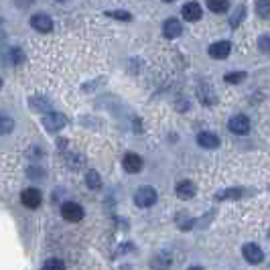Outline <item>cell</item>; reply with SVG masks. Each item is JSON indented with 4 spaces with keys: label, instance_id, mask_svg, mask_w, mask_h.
<instances>
[{
    "label": "cell",
    "instance_id": "cell-13",
    "mask_svg": "<svg viewBox=\"0 0 270 270\" xmlns=\"http://www.w3.org/2000/svg\"><path fill=\"white\" fill-rule=\"evenodd\" d=\"M197 144L203 146V148H218L220 146V138L215 134H211V132H201L197 136Z\"/></svg>",
    "mask_w": 270,
    "mask_h": 270
},
{
    "label": "cell",
    "instance_id": "cell-24",
    "mask_svg": "<svg viewBox=\"0 0 270 270\" xmlns=\"http://www.w3.org/2000/svg\"><path fill=\"white\" fill-rule=\"evenodd\" d=\"M11 59H13L15 63H21V61H23V53H21L19 49H13V51H11Z\"/></svg>",
    "mask_w": 270,
    "mask_h": 270
},
{
    "label": "cell",
    "instance_id": "cell-27",
    "mask_svg": "<svg viewBox=\"0 0 270 270\" xmlns=\"http://www.w3.org/2000/svg\"><path fill=\"white\" fill-rule=\"evenodd\" d=\"M0 87H3V79H0Z\"/></svg>",
    "mask_w": 270,
    "mask_h": 270
},
{
    "label": "cell",
    "instance_id": "cell-5",
    "mask_svg": "<svg viewBox=\"0 0 270 270\" xmlns=\"http://www.w3.org/2000/svg\"><path fill=\"white\" fill-rule=\"evenodd\" d=\"M21 201H23V205H27L29 209H35V207L41 205L43 195H41L39 189H25L23 195H21Z\"/></svg>",
    "mask_w": 270,
    "mask_h": 270
},
{
    "label": "cell",
    "instance_id": "cell-23",
    "mask_svg": "<svg viewBox=\"0 0 270 270\" xmlns=\"http://www.w3.org/2000/svg\"><path fill=\"white\" fill-rule=\"evenodd\" d=\"M258 47H260L264 53H270V37H260Z\"/></svg>",
    "mask_w": 270,
    "mask_h": 270
},
{
    "label": "cell",
    "instance_id": "cell-18",
    "mask_svg": "<svg viewBox=\"0 0 270 270\" xmlns=\"http://www.w3.org/2000/svg\"><path fill=\"white\" fill-rule=\"evenodd\" d=\"M15 128V120L9 116H0V134H9Z\"/></svg>",
    "mask_w": 270,
    "mask_h": 270
},
{
    "label": "cell",
    "instance_id": "cell-21",
    "mask_svg": "<svg viewBox=\"0 0 270 270\" xmlns=\"http://www.w3.org/2000/svg\"><path fill=\"white\" fill-rule=\"evenodd\" d=\"M224 79H226V81H230V83H238V81L246 79V73H244V71H234V73H228Z\"/></svg>",
    "mask_w": 270,
    "mask_h": 270
},
{
    "label": "cell",
    "instance_id": "cell-16",
    "mask_svg": "<svg viewBox=\"0 0 270 270\" xmlns=\"http://www.w3.org/2000/svg\"><path fill=\"white\" fill-rule=\"evenodd\" d=\"M228 3H226V0H209V3H207V9L211 11V13H226L228 11Z\"/></svg>",
    "mask_w": 270,
    "mask_h": 270
},
{
    "label": "cell",
    "instance_id": "cell-26",
    "mask_svg": "<svg viewBox=\"0 0 270 270\" xmlns=\"http://www.w3.org/2000/svg\"><path fill=\"white\" fill-rule=\"evenodd\" d=\"M189 270H203V268H201V266H191Z\"/></svg>",
    "mask_w": 270,
    "mask_h": 270
},
{
    "label": "cell",
    "instance_id": "cell-22",
    "mask_svg": "<svg viewBox=\"0 0 270 270\" xmlns=\"http://www.w3.org/2000/svg\"><path fill=\"white\" fill-rule=\"evenodd\" d=\"M108 17L112 19H120V21H130V13H124V11H112V13H106Z\"/></svg>",
    "mask_w": 270,
    "mask_h": 270
},
{
    "label": "cell",
    "instance_id": "cell-19",
    "mask_svg": "<svg viewBox=\"0 0 270 270\" xmlns=\"http://www.w3.org/2000/svg\"><path fill=\"white\" fill-rule=\"evenodd\" d=\"M41 270H65V264H63L61 260H57V258H51V260H47V262L43 264Z\"/></svg>",
    "mask_w": 270,
    "mask_h": 270
},
{
    "label": "cell",
    "instance_id": "cell-9",
    "mask_svg": "<svg viewBox=\"0 0 270 270\" xmlns=\"http://www.w3.org/2000/svg\"><path fill=\"white\" fill-rule=\"evenodd\" d=\"M122 165H124V169H126L128 173H138V171L142 169V158H140L136 152H126Z\"/></svg>",
    "mask_w": 270,
    "mask_h": 270
},
{
    "label": "cell",
    "instance_id": "cell-8",
    "mask_svg": "<svg viewBox=\"0 0 270 270\" xmlns=\"http://www.w3.org/2000/svg\"><path fill=\"white\" fill-rule=\"evenodd\" d=\"M43 124L47 126V130L55 132V130H59V128L65 126V116H61L59 112H49V114L43 118Z\"/></svg>",
    "mask_w": 270,
    "mask_h": 270
},
{
    "label": "cell",
    "instance_id": "cell-4",
    "mask_svg": "<svg viewBox=\"0 0 270 270\" xmlns=\"http://www.w3.org/2000/svg\"><path fill=\"white\" fill-rule=\"evenodd\" d=\"M228 128L234 132V134H248L250 132V120L246 118V116H242V114H238V116H234V118H230V124H228Z\"/></svg>",
    "mask_w": 270,
    "mask_h": 270
},
{
    "label": "cell",
    "instance_id": "cell-2",
    "mask_svg": "<svg viewBox=\"0 0 270 270\" xmlns=\"http://www.w3.org/2000/svg\"><path fill=\"white\" fill-rule=\"evenodd\" d=\"M61 215L67 222H79V220H83V207L79 203L67 201L61 205Z\"/></svg>",
    "mask_w": 270,
    "mask_h": 270
},
{
    "label": "cell",
    "instance_id": "cell-14",
    "mask_svg": "<svg viewBox=\"0 0 270 270\" xmlns=\"http://www.w3.org/2000/svg\"><path fill=\"white\" fill-rule=\"evenodd\" d=\"M171 264V258H167V254H160V256H154L150 260V268L152 270H167Z\"/></svg>",
    "mask_w": 270,
    "mask_h": 270
},
{
    "label": "cell",
    "instance_id": "cell-28",
    "mask_svg": "<svg viewBox=\"0 0 270 270\" xmlns=\"http://www.w3.org/2000/svg\"><path fill=\"white\" fill-rule=\"evenodd\" d=\"M268 238H270V232H268Z\"/></svg>",
    "mask_w": 270,
    "mask_h": 270
},
{
    "label": "cell",
    "instance_id": "cell-6",
    "mask_svg": "<svg viewBox=\"0 0 270 270\" xmlns=\"http://www.w3.org/2000/svg\"><path fill=\"white\" fill-rule=\"evenodd\" d=\"M242 254H244V258H246L250 264H260V262L264 260V252H262V248L256 246V244H246V246L242 248Z\"/></svg>",
    "mask_w": 270,
    "mask_h": 270
},
{
    "label": "cell",
    "instance_id": "cell-7",
    "mask_svg": "<svg viewBox=\"0 0 270 270\" xmlns=\"http://www.w3.org/2000/svg\"><path fill=\"white\" fill-rule=\"evenodd\" d=\"M230 51H232V45L228 41H218L209 47V55L213 59H226L230 55Z\"/></svg>",
    "mask_w": 270,
    "mask_h": 270
},
{
    "label": "cell",
    "instance_id": "cell-15",
    "mask_svg": "<svg viewBox=\"0 0 270 270\" xmlns=\"http://www.w3.org/2000/svg\"><path fill=\"white\" fill-rule=\"evenodd\" d=\"M85 185H87L89 189H100V187H102L100 175H98L96 171H87V173H85Z\"/></svg>",
    "mask_w": 270,
    "mask_h": 270
},
{
    "label": "cell",
    "instance_id": "cell-11",
    "mask_svg": "<svg viewBox=\"0 0 270 270\" xmlns=\"http://www.w3.org/2000/svg\"><path fill=\"white\" fill-rule=\"evenodd\" d=\"M181 31H183V27H181V23H179L177 19H169V21H165V25H163V35H165L167 39L179 37Z\"/></svg>",
    "mask_w": 270,
    "mask_h": 270
},
{
    "label": "cell",
    "instance_id": "cell-17",
    "mask_svg": "<svg viewBox=\"0 0 270 270\" xmlns=\"http://www.w3.org/2000/svg\"><path fill=\"white\" fill-rule=\"evenodd\" d=\"M242 191L240 189H226V191H220L218 195H215V199L218 201H224V199H240Z\"/></svg>",
    "mask_w": 270,
    "mask_h": 270
},
{
    "label": "cell",
    "instance_id": "cell-12",
    "mask_svg": "<svg viewBox=\"0 0 270 270\" xmlns=\"http://www.w3.org/2000/svg\"><path fill=\"white\" fill-rule=\"evenodd\" d=\"M195 191H197V187L191 181H181L177 185V189H175V193H177L179 199H191L195 195Z\"/></svg>",
    "mask_w": 270,
    "mask_h": 270
},
{
    "label": "cell",
    "instance_id": "cell-1",
    "mask_svg": "<svg viewBox=\"0 0 270 270\" xmlns=\"http://www.w3.org/2000/svg\"><path fill=\"white\" fill-rule=\"evenodd\" d=\"M156 199H158V195H156V191L152 187H140L134 193V203L138 207H152L156 203Z\"/></svg>",
    "mask_w": 270,
    "mask_h": 270
},
{
    "label": "cell",
    "instance_id": "cell-20",
    "mask_svg": "<svg viewBox=\"0 0 270 270\" xmlns=\"http://www.w3.org/2000/svg\"><path fill=\"white\" fill-rule=\"evenodd\" d=\"M256 13L262 19H268L270 17V3H256Z\"/></svg>",
    "mask_w": 270,
    "mask_h": 270
},
{
    "label": "cell",
    "instance_id": "cell-25",
    "mask_svg": "<svg viewBox=\"0 0 270 270\" xmlns=\"http://www.w3.org/2000/svg\"><path fill=\"white\" fill-rule=\"evenodd\" d=\"M242 15H244V11H240V13H236V17L232 19V27H236V25H238V21H242Z\"/></svg>",
    "mask_w": 270,
    "mask_h": 270
},
{
    "label": "cell",
    "instance_id": "cell-10",
    "mask_svg": "<svg viewBox=\"0 0 270 270\" xmlns=\"http://www.w3.org/2000/svg\"><path fill=\"white\" fill-rule=\"evenodd\" d=\"M181 15H183V19L185 21H189V23H195V21H199L201 19V7L197 5V3H187V5H183V9H181Z\"/></svg>",
    "mask_w": 270,
    "mask_h": 270
},
{
    "label": "cell",
    "instance_id": "cell-3",
    "mask_svg": "<svg viewBox=\"0 0 270 270\" xmlns=\"http://www.w3.org/2000/svg\"><path fill=\"white\" fill-rule=\"evenodd\" d=\"M31 27L39 33H51L53 31V21H51V17H47L43 13H37V15L31 17Z\"/></svg>",
    "mask_w": 270,
    "mask_h": 270
}]
</instances>
